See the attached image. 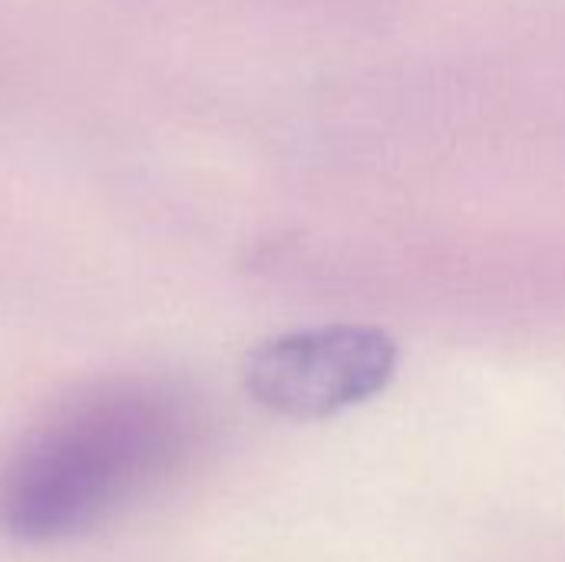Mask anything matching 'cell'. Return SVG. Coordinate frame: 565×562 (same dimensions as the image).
<instances>
[{"label": "cell", "mask_w": 565, "mask_h": 562, "mask_svg": "<svg viewBox=\"0 0 565 562\" xmlns=\"http://www.w3.org/2000/svg\"><path fill=\"white\" fill-rule=\"evenodd\" d=\"M397 371V344L367 325L291 331L258 344L245 361L248 394L295 421H318L381 394Z\"/></svg>", "instance_id": "7a4b0ae2"}, {"label": "cell", "mask_w": 565, "mask_h": 562, "mask_svg": "<svg viewBox=\"0 0 565 562\" xmlns=\"http://www.w3.org/2000/svg\"><path fill=\"white\" fill-rule=\"evenodd\" d=\"M192 447V414L166 388L126 381L83 394L0 470V533L60 543L159 487Z\"/></svg>", "instance_id": "6da1fadb"}]
</instances>
